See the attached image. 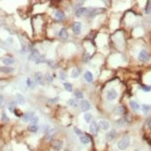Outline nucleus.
<instances>
[{
    "instance_id": "obj_3",
    "label": "nucleus",
    "mask_w": 151,
    "mask_h": 151,
    "mask_svg": "<svg viewBox=\"0 0 151 151\" xmlns=\"http://www.w3.org/2000/svg\"><path fill=\"white\" fill-rule=\"evenodd\" d=\"M51 146H52V147H53V149L55 151H59V150H61V148L63 147V142H62L61 140L56 139L52 142Z\"/></svg>"
},
{
    "instance_id": "obj_23",
    "label": "nucleus",
    "mask_w": 151,
    "mask_h": 151,
    "mask_svg": "<svg viewBox=\"0 0 151 151\" xmlns=\"http://www.w3.org/2000/svg\"><path fill=\"white\" fill-rule=\"evenodd\" d=\"M16 104H17V102H15V101H11V102L8 104V109L10 112H14V110L16 109Z\"/></svg>"
},
{
    "instance_id": "obj_38",
    "label": "nucleus",
    "mask_w": 151,
    "mask_h": 151,
    "mask_svg": "<svg viewBox=\"0 0 151 151\" xmlns=\"http://www.w3.org/2000/svg\"><path fill=\"white\" fill-rule=\"evenodd\" d=\"M89 59H90V55H89V53H85L84 54V57H83V62H87Z\"/></svg>"
},
{
    "instance_id": "obj_40",
    "label": "nucleus",
    "mask_w": 151,
    "mask_h": 151,
    "mask_svg": "<svg viewBox=\"0 0 151 151\" xmlns=\"http://www.w3.org/2000/svg\"><path fill=\"white\" fill-rule=\"evenodd\" d=\"M74 132H75V133L76 134H77V135H83V132H82V131H81V130H80V129H78V128H74Z\"/></svg>"
},
{
    "instance_id": "obj_36",
    "label": "nucleus",
    "mask_w": 151,
    "mask_h": 151,
    "mask_svg": "<svg viewBox=\"0 0 151 151\" xmlns=\"http://www.w3.org/2000/svg\"><path fill=\"white\" fill-rule=\"evenodd\" d=\"M123 111H124L123 107H118L117 110H116V113H117V114H122V113H123Z\"/></svg>"
},
{
    "instance_id": "obj_2",
    "label": "nucleus",
    "mask_w": 151,
    "mask_h": 151,
    "mask_svg": "<svg viewBox=\"0 0 151 151\" xmlns=\"http://www.w3.org/2000/svg\"><path fill=\"white\" fill-rule=\"evenodd\" d=\"M79 106H80V108H81V110L83 111V112H86L87 110H89L91 109L90 103L88 102L87 100H85V99H83V100L80 101Z\"/></svg>"
},
{
    "instance_id": "obj_1",
    "label": "nucleus",
    "mask_w": 151,
    "mask_h": 151,
    "mask_svg": "<svg viewBox=\"0 0 151 151\" xmlns=\"http://www.w3.org/2000/svg\"><path fill=\"white\" fill-rule=\"evenodd\" d=\"M130 145V137L129 136H124L122 137L119 142H118V148L120 150H125Z\"/></svg>"
},
{
    "instance_id": "obj_19",
    "label": "nucleus",
    "mask_w": 151,
    "mask_h": 151,
    "mask_svg": "<svg viewBox=\"0 0 151 151\" xmlns=\"http://www.w3.org/2000/svg\"><path fill=\"white\" fill-rule=\"evenodd\" d=\"M14 69L10 68V67H0V72H3V73H10V72H13Z\"/></svg>"
},
{
    "instance_id": "obj_43",
    "label": "nucleus",
    "mask_w": 151,
    "mask_h": 151,
    "mask_svg": "<svg viewBox=\"0 0 151 151\" xmlns=\"http://www.w3.org/2000/svg\"><path fill=\"white\" fill-rule=\"evenodd\" d=\"M4 102V96L2 94H0V106L2 105V103Z\"/></svg>"
},
{
    "instance_id": "obj_29",
    "label": "nucleus",
    "mask_w": 151,
    "mask_h": 151,
    "mask_svg": "<svg viewBox=\"0 0 151 151\" xmlns=\"http://www.w3.org/2000/svg\"><path fill=\"white\" fill-rule=\"evenodd\" d=\"M74 96H75L77 99H82L83 97V94L81 92V91H76L74 93Z\"/></svg>"
},
{
    "instance_id": "obj_12",
    "label": "nucleus",
    "mask_w": 151,
    "mask_h": 151,
    "mask_svg": "<svg viewBox=\"0 0 151 151\" xmlns=\"http://www.w3.org/2000/svg\"><path fill=\"white\" fill-rule=\"evenodd\" d=\"M98 127H100L104 131H107V130H109V128H110V123L107 121H103L102 120V121H100L98 122Z\"/></svg>"
},
{
    "instance_id": "obj_5",
    "label": "nucleus",
    "mask_w": 151,
    "mask_h": 151,
    "mask_svg": "<svg viewBox=\"0 0 151 151\" xmlns=\"http://www.w3.org/2000/svg\"><path fill=\"white\" fill-rule=\"evenodd\" d=\"M138 58H139L141 61H144V62H147V61L149 60V55L147 52V50H141L138 54Z\"/></svg>"
},
{
    "instance_id": "obj_16",
    "label": "nucleus",
    "mask_w": 151,
    "mask_h": 151,
    "mask_svg": "<svg viewBox=\"0 0 151 151\" xmlns=\"http://www.w3.org/2000/svg\"><path fill=\"white\" fill-rule=\"evenodd\" d=\"M58 36L62 39H67L68 38V32H67V29L66 28H62L59 33H58Z\"/></svg>"
},
{
    "instance_id": "obj_25",
    "label": "nucleus",
    "mask_w": 151,
    "mask_h": 151,
    "mask_svg": "<svg viewBox=\"0 0 151 151\" xmlns=\"http://www.w3.org/2000/svg\"><path fill=\"white\" fill-rule=\"evenodd\" d=\"M80 74V71L79 70H77V69H74V70H72V73H71V76H72V78H77Z\"/></svg>"
},
{
    "instance_id": "obj_21",
    "label": "nucleus",
    "mask_w": 151,
    "mask_h": 151,
    "mask_svg": "<svg viewBox=\"0 0 151 151\" xmlns=\"http://www.w3.org/2000/svg\"><path fill=\"white\" fill-rule=\"evenodd\" d=\"M55 16H56V18H57L58 20H62V19H64V18H65V14L61 11V10H57V11L56 12V14H55Z\"/></svg>"
},
{
    "instance_id": "obj_30",
    "label": "nucleus",
    "mask_w": 151,
    "mask_h": 151,
    "mask_svg": "<svg viewBox=\"0 0 151 151\" xmlns=\"http://www.w3.org/2000/svg\"><path fill=\"white\" fill-rule=\"evenodd\" d=\"M13 113L15 114V116L16 117H22L23 116V113L22 112H21V111H20V110H18V109H17V108H16L15 110H14V112H13Z\"/></svg>"
},
{
    "instance_id": "obj_41",
    "label": "nucleus",
    "mask_w": 151,
    "mask_h": 151,
    "mask_svg": "<svg viewBox=\"0 0 151 151\" xmlns=\"http://www.w3.org/2000/svg\"><path fill=\"white\" fill-rule=\"evenodd\" d=\"M68 104L70 106H75V100L74 99H69Z\"/></svg>"
},
{
    "instance_id": "obj_7",
    "label": "nucleus",
    "mask_w": 151,
    "mask_h": 151,
    "mask_svg": "<svg viewBox=\"0 0 151 151\" xmlns=\"http://www.w3.org/2000/svg\"><path fill=\"white\" fill-rule=\"evenodd\" d=\"M2 62H3L6 66L9 67L10 65L15 63V59H14V57H12L11 56H8V57H3V58H2Z\"/></svg>"
},
{
    "instance_id": "obj_6",
    "label": "nucleus",
    "mask_w": 151,
    "mask_h": 151,
    "mask_svg": "<svg viewBox=\"0 0 151 151\" xmlns=\"http://www.w3.org/2000/svg\"><path fill=\"white\" fill-rule=\"evenodd\" d=\"M82 31V23L79 21H75L72 24V32L75 34H80Z\"/></svg>"
},
{
    "instance_id": "obj_27",
    "label": "nucleus",
    "mask_w": 151,
    "mask_h": 151,
    "mask_svg": "<svg viewBox=\"0 0 151 151\" xmlns=\"http://www.w3.org/2000/svg\"><path fill=\"white\" fill-rule=\"evenodd\" d=\"M63 86H64V88L66 89V90L68 91V92H72V83H63Z\"/></svg>"
},
{
    "instance_id": "obj_32",
    "label": "nucleus",
    "mask_w": 151,
    "mask_h": 151,
    "mask_svg": "<svg viewBox=\"0 0 151 151\" xmlns=\"http://www.w3.org/2000/svg\"><path fill=\"white\" fill-rule=\"evenodd\" d=\"M45 60V56H43V55H40V57H38L37 59L35 60V62H36V64H39V63H42V62H44Z\"/></svg>"
},
{
    "instance_id": "obj_17",
    "label": "nucleus",
    "mask_w": 151,
    "mask_h": 151,
    "mask_svg": "<svg viewBox=\"0 0 151 151\" xmlns=\"http://www.w3.org/2000/svg\"><path fill=\"white\" fill-rule=\"evenodd\" d=\"M84 79H85V81L86 82H88V83H92L93 82V74H92V72H90L89 71H87V72H85V73H84Z\"/></svg>"
},
{
    "instance_id": "obj_11",
    "label": "nucleus",
    "mask_w": 151,
    "mask_h": 151,
    "mask_svg": "<svg viewBox=\"0 0 151 151\" xmlns=\"http://www.w3.org/2000/svg\"><path fill=\"white\" fill-rule=\"evenodd\" d=\"M34 116V112H27V113L23 114L22 118V121L23 122H28V121H30L32 120V118Z\"/></svg>"
},
{
    "instance_id": "obj_4",
    "label": "nucleus",
    "mask_w": 151,
    "mask_h": 151,
    "mask_svg": "<svg viewBox=\"0 0 151 151\" xmlns=\"http://www.w3.org/2000/svg\"><path fill=\"white\" fill-rule=\"evenodd\" d=\"M118 96V93L115 89H110V90L107 92V99L112 101L114 99H116Z\"/></svg>"
},
{
    "instance_id": "obj_35",
    "label": "nucleus",
    "mask_w": 151,
    "mask_h": 151,
    "mask_svg": "<svg viewBox=\"0 0 151 151\" xmlns=\"http://www.w3.org/2000/svg\"><path fill=\"white\" fill-rule=\"evenodd\" d=\"M1 120H2V121H3V122H6V121H8V116H7V114L5 113V112H2V116H1Z\"/></svg>"
},
{
    "instance_id": "obj_14",
    "label": "nucleus",
    "mask_w": 151,
    "mask_h": 151,
    "mask_svg": "<svg viewBox=\"0 0 151 151\" xmlns=\"http://www.w3.org/2000/svg\"><path fill=\"white\" fill-rule=\"evenodd\" d=\"M80 141H81V143H83V145H86V144H88L91 141V138H90V136L88 135V134H85V135H81V136H80Z\"/></svg>"
},
{
    "instance_id": "obj_15",
    "label": "nucleus",
    "mask_w": 151,
    "mask_h": 151,
    "mask_svg": "<svg viewBox=\"0 0 151 151\" xmlns=\"http://www.w3.org/2000/svg\"><path fill=\"white\" fill-rule=\"evenodd\" d=\"M130 106H131V108H132V110H134V111L139 110L140 108H141L139 104L136 102V101H134V100H131V101H130Z\"/></svg>"
},
{
    "instance_id": "obj_37",
    "label": "nucleus",
    "mask_w": 151,
    "mask_h": 151,
    "mask_svg": "<svg viewBox=\"0 0 151 151\" xmlns=\"http://www.w3.org/2000/svg\"><path fill=\"white\" fill-rule=\"evenodd\" d=\"M45 80H46V82H47V83H52V82H53V78L49 75L48 73L45 75Z\"/></svg>"
},
{
    "instance_id": "obj_8",
    "label": "nucleus",
    "mask_w": 151,
    "mask_h": 151,
    "mask_svg": "<svg viewBox=\"0 0 151 151\" xmlns=\"http://www.w3.org/2000/svg\"><path fill=\"white\" fill-rule=\"evenodd\" d=\"M40 57V53H39V51H38L37 49H33L32 50V53H31L30 57H29V59L30 60H36L38 57Z\"/></svg>"
},
{
    "instance_id": "obj_9",
    "label": "nucleus",
    "mask_w": 151,
    "mask_h": 151,
    "mask_svg": "<svg viewBox=\"0 0 151 151\" xmlns=\"http://www.w3.org/2000/svg\"><path fill=\"white\" fill-rule=\"evenodd\" d=\"M90 132L93 134H97L98 132V124L96 123V121H92L90 124Z\"/></svg>"
},
{
    "instance_id": "obj_18",
    "label": "nucleus",
    "mask_w": 151,
    "mask_h": 151,
    "mask_svg": "<svg viewBox=\"0 0 151 151\" xmlns=\"http://www.w3.org/2000/svg\"><path fill=\"white\" fill-rule=\"evenodd\" d=\"M85 13H87V8H78V9L76 10L75 15L77 16V17H81V16L84 15Z\"/></svg>"
},
{
    "instance_id": "obj_33",
    "label": "nucleus",
    "mask_w": 151,
    "mask_h": 151,
    "mask_svg": "<svg viewBox=\"0 0 151 151\" xmlns=\"http://www.w3.org/2000/svg\"><path fill=\"white\" fill-rule=\"evenodd\" d=\"M38 121H39V118L36 116V115H34V117L32 118V120H31V124H37Z\"/></svg>"
},
{
    "instance_id": "obj_28",
    "label": "nucleus",
    "mask_w": 151,
    "mask_h": 151,
    "mask_svg": "<svg viewBox=\"0 0 151 151\" xmlns=\"http://www.w3.org/2000/svg\"><path fill=\"white\" fill-rule=\"evenodd\" d=\"M141 109H142V111H143L144 113H147V112L150 110L151 107L149 106V105H146V104H144Z\"/></svg>"
},
{
    "instance_id": "obj_20",
    "label": "nucleus",
    "mask_w": 151,
    "mask_h": 151,
    "mask_svg": "<svg viewBox=\"0 0 151 151\" xmlns=\"http://www.w3.org/2000/svg\"><path fill=\"white\" fill-rule=\"evenodd\" d=\"M16 97H17V101H16V102L18 103V104H19V105H23V104L25 103V99H24V97H23L20 94H16Z\"/></svg>"
},
{
    "instance_id": "obj_24",
    "label": "nucleus",
    "mask_w": 151,
    "mask_h": 151,
    "mask_svg": "<svg viewBox=\"0 0 151 151\" xmlns=\"http://www.w3.org/2000/svg\"><path fill=\"white\" fill-rule=\"evenodd\" d=\"M145 13L146 14H150L151 13V1H147L146 8H145Z\"/></svg>"
},
{
    "instance_id": "obj_39",
    "label": "nucleus",
    "mask_w": 151,
    "mask_h": 151,
    "mask_svg": "<svg viewBox=\"0 0 151 151\" xmlns=\"http://www.w3.org/2000/svg\"><path fill=\"white\" fill-rule=\"evenodd\" d=\"M59 79L62 80V81L66 79V73H65V72H59Z\"/></svg>"
},
{
    "instance_id": "obj_42",
    "label": "nucleus",
    "mask_w": 151,
    "mask_h": 151,
    "mask_svg": "<svg viewBox=\"0 0 151 151\" xmlns=\"http://www.w3.org/2000/svg\"><path fill=\"white\" fill-rule=\"evenodd\" d=\"M58 99H59V97H54V98H50V99H48V101L51 103H56L58 101Z\"/></svg>"
},
{
    "instance_id": "obj_34",
    "label": "nucleus",
    "mask_w": 151,
    "mask_h": 151,
    "mask_svg": "<svg viewBox=\"0 0 151 151\" xmlns=\"http://www.w3.org/2000/svg\"><path fill=\"white\" fill-rule=\"evenodd\" d=\"M141 89H142L144 92H150L151 86H148V85H142V86H141Z\"/></svg>"
},
{
    "instance_id": "obj_22",
    "label": "nucleus",
    "mask_w": 151,
    "mask_h": 151,
    "mask_svg": "<svg viewBox=\"0 0 151 151\" xmlns=\"http://www.w3.org/2000/svg\"><path fill=\"white\" fill-rule=\"evenodd\" d=\"M38 126L37 124H30L29 125V127H28V130L30 131L31 132H38Z\"/></svg>"
},
{
    "instance_id": "obj_13",
    "label": "nucleus",
    "mask_w": 151,
    "mask_h": 151,
    "mask_svg": "<svg viewBox=\"0 0 151 151\" xmlns=\"http://www.w3.org/2000/svg\"><path fill=\"white\" fill-rule=\"evenodd\" d=\"M106 137L108 141H112L116 137V130H111V131H110V132L107 133Z\"/></svg>"
},
{
    "instance_id": "obj_10",
    "label": "nucleus",
    "mask_w": 151,
    "mask_h": 151,
    "mask_svg": "<svg viewBox=\"0 0 151 151\" xmlns=\"http://www.w3.org/2000/svg\"><path fill=\"white\" fill-rule=\"evenodd\" d=\"M34 80L35 82L41 85H44V82H43V75L41 72H35L34 73Z\"/></svg>"
},
{
    "instance_id": "obj_31",
    "label": "nucleus",
    "mask_w": 151,
    "mask_h": 151,
    "mask_svg": "<svg viewBox=\"0 0 151 151\" xmlns=\"http://www.w3.org/2000/svg\"><path fill=\"white\" fill-rule=\"evenodd\" d=\"M26 83H27V86L30 87V88H34V82L32 81L31 78H27L26 80Z\"/></svg>"
},
{
    "instance_id": "obj_26",
    "label": "nucleus",
    "mask_w": 151,
    "mask_h": 151,
    "mask_svg": "<svg viewBox=\"0 0 151 151\" xmlns=\"http://www.w3.org/2000/svg\"><path fill=\"white\" fill-rule=\"evenodd\" d=\"M83 119H84V121H86L87 123H89V122H91V121H92V115H91L90 113H84Z\"/></svg>"
}]
</instances>
